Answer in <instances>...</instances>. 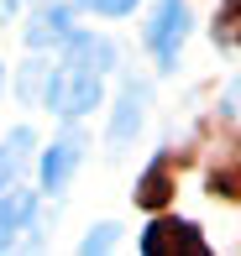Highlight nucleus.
<instances>
[{
	"label": "nucleus",
	"mask_w": 241,
	"mask_h": 256,
	"mask_svg": "<svg viewBox=\"0 0 241 256\" xmlns=\"http://www.w3.org/2000/svg\"><path fill=\"white\" fill-rule=\"evenodd\" d=\"M63 63L48 74L42 84V100H48L53 115L74 120V115H89L100 104V89H105V74L116 68V42L110 37H95V32H74L63 42Z\"/></svg>",
	"instance_id": "obj_1"
},
{
	"label": "nucleus",
	"mask_w": 241,
	"mask_h": 256,
	"mask_svg": "<svg viewBox=\"0 0 241 256\" xmlns=\"http://www.w3.org/2000/svg\"><path fill=\"white\" fill-rule=\"evenodd\" d=\"M189 6L183 0H157V10H152V21H147V48H152L157 58V68H178V52H183V42H189Z\"/></svg>",
	"instance_id": "obj_2"
},
{
	"label": "nucleus",
	"mask_w": 241,
	"mask_h": 256,
	"mask_svg": "<svg viewBox=\"0 0 241 256\" xmlns=\"http://www.w3.org/2000/svg\"><path fill=\"white\" fill-rule=\"evenodd\" d=\"M142 251L147 256H204V236L183 220H152L142 230Z\"/></svg>",
	"instance_id": "obj_3"
},
{
	"label": "nucleus",
	"mask_w": 241,
	"mask_h": 256,
	"mask_svg": "<svg viewBox=\"0 0 241 256\" xmlns=\"http://www.w3.org/2000/svg\"><path fill=\"white\" fill-rule=\"evenodd\" d=\"M142 115H147V84H142V78H126V94L116 100V115H110V142H116V146L136 142Z\"/></svg>",
	"instance_id": "obj_4"
},
{
	"label": "nucleus",
	"mask_w": 241,
	"mask_h": 256,
	"mask_svg": "<svg viewBox=\"0 0 241 256\" xmlns=\"http://www.w3.org/2000/svg\"><path fill=\"white\" fill-rule=\"evenodd\" d=\"M84 162V136H58V142L48 146V157H42V188L58 194L68 178H74V168Z\"/></svg>",
	"instance_id": "obj_5"
},
{
	"label": "nucleus",
	"mask_w": 241,
	"mask_h": 256,
	"mask_svg": "<svg viewBox=\"0 0 241 256\" xmlns=\"http://www.w3.org/2000/svg\"><path fill=\"white\" fill-rule=\"evenodd\" d=\"M74 6H48V10H37L32 16V26H27V42L32 48H53V42H68L74 37Z\"/></svg>",
	"instance_id": "obj_6"
},
{
	"label": "nucleus",
	"mask_w": 241,
	"mask_h": 256,
	"mask_svg": "<svg viewBox=\"0 0 241 256\" xmlns=\"http://www.w3.org/2000/svg\"><path fill=\"white\" fill-rule=\"evenodd\" d=\"M168 194H173V162L157 157L152 168H147L142 188H136V204H142V209H157V204H168Z\"/></svg>",
	"instance_id": "obj_7"
},
{
	"label": "nucleus",
	"mask_w": 241,
	"mask_h": 256,
	"mask_svg": "<svg viewBox=\"0 0 241 256\" xmlns=\"http://www.w3.org/2000/svg\"><path fill=\"white\" fill-rule=\"evenodd\" d=\"M27 146H32L27 131H11V142L0 146V188H11V178H16V168H21V157H27Z\"/></svg>",
	"instance_id": "obj_8"
},
{
	"label": "nucleus",
	"mask_w": 241,
	"mask_h": 256,
	"mask_svg": "<svg viewBox=\"0 0 241 256\" xmlns=\"http://www.w3.org/2000/svg\"><path fill=\"white\" fill-rule=\"evenodd\" d=\"M215 42L241 48V0H225L220 6V16H215Z\"/></svg>",
	"instance_id": "obj_9"
},
{
	"label": "nucleus",
	"mask_w": 241,
	"mask_h": 256,
	"mask_svg": "<svg viewBox=\"0 0 241 256\" xmlns=\"http://www.w3.org/2000/svg\"><path fill=\"white\" fill-rule=\"evenodd\" d=\"M74 10H95V16H126V10H136V0H74Z\"/></svg>",
	"instance_id": "obj_10"
},
{
	"label": "nucleus",
	"mask_w": 241,
	"mask_h": 256,
	"mask_svg": "<svg viewBox=\"0 0 241 256\" xmlns=\"http://www.w3.org/2000/svg\"><path fill=\"white\" fill-rule=\"evenodd\" d=\"M116 246V225H95V236L84 240V251H110Z\"/></svg>",
	"instance_id": "obj_11"
},
{
	"label": "nucleus",
	"mask_w": 241,
	"mask_h": 256,
	"mask_svg": "<svg viewBox=\"0 0 241 256\" xmlns=\"http://www.w3.org/2000/svg\"><path fill=\"white\" fill-rule=\"evenodd\" d=\"M6 246H11V236H6V230H0V251H6Z\"/></svg>",
	"instance_id": "obj_12"
}]
</instances>
